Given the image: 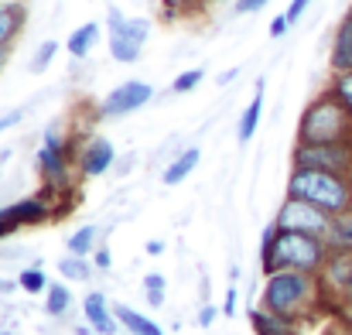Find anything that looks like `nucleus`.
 <instances>
[{"mask_svg":"<svg viewBox=\"0 0 352 335\" xmlns=\"http://www.w3.org/2000/svg\"><path fill=\"white\" fill-rule=\"evenodd\" d=\"M332 243L322 236H308V233H294V229H277L270 226L263 233V250H260V263L263 274L274 270H305V274H318L329 260Z\"/></svg>","mask_w":352,"mask_h":335,"instance_id":"1","label":"nucleus"},{"mask_svg":"<svg viewBox=\"0 0 352 335\" xmlns=\"http://www.w3.org/2000/svg\"><path fill=\"white\" fill-rule=\"evenodd\" d=\"M322 298V284L318 274H305V270H274L263 281V294H260V308L284 315L291 322H298L305 312L315 308V301Z\"/></svg>","mask_w":352,"mask_h":335,"instance_id":"2","label":"nucleus"},{"mask_svg":"<svg viewBox=\"0 0 352 335\" xmlns=\"http://www.w3.org/2000/svg\"><path fill=\"white\" fill-rule=\"evenodd\" d=\"M298 144H352V113L332 89L305 107L298 120Z\"/></svg>","mask_w":352,"mask_h":335,"instance_id":"3","label":"nucleus"},{"mask_svg":"<svg viewBox=\"0 0 352 335\" xmlns=\"http://www.w3.org/2000/svg\"><path fill=\"white\" fill-rule=\"evenodd\" d=\"M287 195L311 202L329 216H342L346 209H352V178L336 171H318V168H291Z\"/></svg>","mask_w":352,"mask_h":335,"instance_id":"4","label":"nucleus"},{"mask_svg":"<svg viewBox=\"0 0 352 335\" xmlns=\"http://www.w3.org/2000/svg\"><path fill=\"white\" fill-rule=\"evenodd\" d=\"M107 28H110V55L123 62V65H133L140 58V48L147 41V31L151 24L144 17H123L120 7H110L107 14Z\"/></svg>","mask_w":352,"mask_h":335,"instance_id":"5","label":"nucleus"},{"mask_svg":"<svg viewBox=\"0 0 352 335\" xmlns=\"http://www.w3.org/2000/svg\"><path fill=\"white\" fill-rule=\"evenodd\" d=\"M332 223H336V216H329L325 209H318L311 202L291 199V195L284 199V206L277 209V219H274L277 229H294V233H308V236H322V239L332 236Z\"/></svg>","mask_w":352,"mask_h":335,"instance_id":"6","label":"nucleus"},{"mask_svg":"<svg viewBox=\"0 0 352 335\" xmlns=\"http://www.w3.org/2000/svg\"><path fill=\"white\" fill-rule=\"evenodd\" d=\"M291 168H318L352 178V144H294Z\"/></svg>","mask_w":352,"mask_h":335,"instance_id":"7","label":"nucleus"},{"mask_svg":"<svg viewBox=\"0 0 352 335\" xmlns=\"http://www.w3.org/2000/svg\"><path fill=\"white\" fill-rule=\"evenodd\" d=\"M318 284L322 294H336L339 301H346L352 291V246H332L325 267L318 270Z\"/></svg>","mask_w":352,"mask_h":335,"instance_id":"8","label":"nucleus"},{"mask_svg":"<svg viewBox=\"0 0 352 335\" xmlns=\"http://www.w3.org/2000/svg\"><path fill=\"white\" fill-rule=\"evenodd\" d=\"M151 96H154V89L147 86V83H140V79H130V83H120L117 89L100 103V116L103 120H113V116H126V113L140 110L144 103H151Z\"/></svg>","mask_w":352,"mask_h":335,"instance_id":"9","label":"nucleus"},{"mask_svg":"<svg viewBox=\"0 0 352 335\" xmlns=\"http://www.w3.org/2000/svg\"><path fill=\"white\" fill-rule=\"evenodd\" d=\"M113 161H117V151H113V144H110L107 137H89V140L79 147V158H76L82 178H100V175H107Z\"/></svg>","mask_w":352,"mask_h":335,"instance_id":"10","label":"nucleus"},{"mask_svg":"<svg viewBox=\"0 0 352 335\" xmlns=\"http://www.w3.org/2000/svg\"><path fill=\"white\" fill-rule=\"evenodd\" d=\"M69 151H58V147H48L41 144L38 147V171L45 178V188H65L69 185Z\"/></svg>","mask_w":352,"mask_h":335,"instance_id":"11","label":"nucleus"},{"mask_svg":"<svg viewBox=\"0 0 352 335\" xmlns=\"http://www.w3.org/2000/svg\"><path fill=\"white\" fill-rule=\"evenodd\" d=\"M82 308H86L89 329L96 335H117V315H113V308L107 305V294H103V291H89Z\"/></svg>","mask_w":352,"mask_h":335,"instance_id":"12","label":"nucleus"},{"mask_svg":"<svg viewBox=\"0 0 352 335\" xmlns=\"http://www.w3.org/2000/svg\"><path fill=\"white\" fill-rule=\"evenodd\" d=\"M24 21H28L24 0H0V48H10L17 41V34L24 31Z\"/></svg>","mask_w":352,"mask_h":335,"instance_id":"13","label":"nucleus"},{"mask_svg":"<svg viewBox=\"0 0 352 335\" xmlns=\"http://www.w3.org/2000/svg\"><path fill=\"white\" fill-rule=\"evenodd\" d=\"M7 216L21 226V229H24V226H41L52 219V206H48L45 195H31V199H21V202L7 206Z\"/></svg>","mask_w":352,"mask_h":335,"instance_id":"14","label":"nucleus"},{"mask_svg":"<svg viewBox=\"0 0 352 335\" xmlns=\"http://www.w3.org/2000/svg\"><path fill=\"white\" fill-rule=\"evenodd\" d=\"M250 325L253 335H298V322L284 318V315H274L267 308H250Z\"/></svg>","mask_w":352,"mask_h":335,"instance_id":"15","label":"nucleus"},{"mask_svg":"<svg viewBox=\"0 0 352 335\" xmlns=\"http://www.w3.org/2000/svg\"><path fill=\"white\" fill-rule=\"evenodd\" d=\"M329 62H332V72H336V76H339V72H352V10L342 17V24H339V31H336Z\"/></svg>","mask_w":352,"mask_h":335,"instance_id":"16","label":"nucleus"},{"mask_svg":"<svg viewBox=\"0 0 352 335\" xmlns=\"http://www.w3.org/2000/svg\"><path fill=\"white\" fill-rule=\"evenodd\" d=\"M263 79L256 83V93H253V103L243 110L239 116V130H236V137H239V144H250L253 140V133H256V127H260V113H263Z\"/></svg>","mask_w":352,"mask_h":335,"instance_id":"17","label":"nucleus"},{"mask_svg":"<svg viewBox=\"0 0 352 335\" xmlns=\"http://www.w3.org/2000/svg\"><path fill=\"white\" fill-rule=\"evenodd\" d=\"M100 41V24L96 21H89V24H79L72 34H69V41H65V48H69V55L72 58H86L89 52H93V45Z\"/></svg>","mask_w":352,"mask_h":335,"instance_id":"18","label":"nucleus"},{"mask_svg":"<svg viewBox=\"0 0 352 335\" xmlns=\"http://www.w3.org/2000/svg\"><path fill=\"white\" fill-rule=\"evenodd\" d=\"M199 158H202V151L199 147H188V151H182L168 168H164V175H161V182L164 185H178V182H185L192 171H195V164H199Z\"/></svg>","mask_w":352,"mask_h":335,"instance_id":"19","label":"nucleus"},{"mask_svg":"<svg viewBox=\"0 0 352 335\" xmlns=\"http://www.w3.org/2000/svg\"><path fill=\"white\" fill-rule=\"evenodd\" d=\"M113 315H117L120 325L126 329V335H164L147 315H140V312H133V308H126V305H117Z\"/></svg>","mask_w":352,"mask_h":335,"instance_id":"20","label":"nucleus"},{"mask_svg":"<svg viewBox=\"0 0 352 335\" xmlns=\"http://www.w3.org/2000/svg\"><path fill=\"white\" fill-rule=\"evenodd\" d=\"M69 305H72L69 284H48V291H45V312H48L52 318H58V315L69 312Z\"/></svg>","mask_w":352,"mask_h":335,"instance_id":"21","label":"nucleus"},{"mask_svg":"<svg viewBox=\"0 0 352 335\" xmlns=\"http://www.w3.org/2000/svg\"><path fill=\"white\" fill-rule=\"evenodd\" d=\"M96 226H82V229H76L72 236H69V253L72 257H89V253H96Z\"/></svg>","mask_w":352,"mask_h":335,"instance_id":"22","label":"nucleus"},{"mask_svg":"<svg viewBox=\"0 0 352 335\" xmlns=\"http://www.w3.org/2000/svg\"><path fill=\"white\" fill-rule=\"evenodd\" d=\"M58 274L65 277V281H89V274H93V263H89V257H62L58 260Z\"/></svg>","mask_w":352,"mask_h":335,"instance_id":"23","label":"nucleus"},{"mask_svg":"<svg viewBox=\"0 0 352 335\" xmlns=\"http://www.w3.org/2000/svg\"><path fill=\"white\" fill-rule=\"evenodd\" d=\"M161 3V14L168 17V21H182V17H192V14H199L206 3L202 0H157Z\"/></svg>","mask_w":352,"mask_h":335,"instance_id":"24","label":"nucleus"},{"mask_svg":"<svg viewBox=\"0 0 352 335\" xmlns=\"http://www.w3.org/2000/svg\"><path fill=\"white\" fill-rule=\"evenodd\" d=\"M17 288L28 291V294H41V291H48V277H45L41 267H24L21 277H17Z\"/></svg>","mask_w":352,"mask_h":335,"instance_id":"25","label":"nucleus"},{"mask_svg":"<svg viewBox=\"0 0 352 335\" xmlns=\"http://www.w3.org/2000/svg\"><path fill=\"white\" fill-rule=\"evenodd\" d=\"M329 243H332V246H352V209H346L342 216H336Z\"/></svg>","mask_w":352,"mask_h":335,"instance_id":"26","label":"nucleus"},{"mask_svg":"<svg viewBox=\"0 0 352 335\" xmlns=\"http://www.w3.org/2000/svg\"><path fill=\"white\" fill-rule=\"evenodd\" d=\"M55 55H58V41H45V45L34 52V58H31V72H45Z\"/></svg>","mask_w":352,"mask_h":335,"instance_id":"27","label":"nucleus"},{"mask_svg":"<svg viewBox=\"0 0 352 335\" xmlns=\"http://www.w3.org/2000/svg\"><path fill=\"white\" fill-rule=\"evenodd\" d=\"M144 291H147V301H151L154 308L164 305V277H161V274H147V277H144Z\"/></svg>","mask_w":352,"mask_h":335,"instance_id":"28","label":"nucleus"},{"mask_svg":"<svg viewBox=\"0 0 352 335\" xmlns=\"http://www.w3.org/2000/svg\"><path fill=\"white\" fill-rule=\"evenodd\" d=\"M346 107H349V113H352V72H339L336 79H332V86H329Z\"/></svg>","mask_w":352,"mask_h":335,"instance_id":"29","label":"nucleus"},{"mask_svg":"<svg viewBox=\"0 0 352 335\" xmlns=\"http://www.w3.org/2000/svg\"><path fill=\"white\" fill-rule=\"evenodd\" d=\"M202 76H206L202 69H188V72H182V76L171 83V93H192V89L202 83Z\"/></svg>","mask_w":352,"mask_h":335,"instance_id":"30","label":"nucleus"},{"mask_svg":"<svg viewBox=\"0 0 352 335\" xmlns=\"http://www.w3.org/2000/svg\"><path fill=\"white\" fill-rule=\"evenodd\" d=\"M287 28H291L287 14H277V17L270 21V38H284V34H287Z\"/></svg>","mask_w":352,"mask_h":335,"instance_id":"31","label":"nucleus"},{"mask_svg":"<svg viewBox=\"0 0 352 335\" xmlns=\"http://www.w3.org/2000/svg\"><path fill=\"white\" fill-rule=\"evenodd\" d=\"M270 0H236V14H256L260 7H267Z\"/></svg>","mask_w":352,"mask_h":335,"instance_id":"32","label":"nucleus"},{"mask_svg":"<svg viewBox=\"0 0 352 335\" xmlns=\"http://www.w3.org/2000/svg\"><path fill=\"white\" fill-rule=\"evenodd\" d=\"M17 229H21V226H17V223H14V219H10V216H7V209H0V239H7V236H14Z\"/></svg>","mask_w":352,"mask_h":335,"instance_id":"33","label":"nucleus"},{"mask_svg":"<svg viewBox=\"0 0 352 335\" xmlns=\"http://www.w3.org/2000/svg\"><path fill=\"white\" fill-rule=\"evenodd\" d=\"M308 3H311V0H291V7H287V21L294 24V21H298V17L308 10Z\"/></svg>","mask_w":352,"mask_h":335,"instance_id":"34","label":"nucleus"},{"mask_svg":"<svg viewBox=\"0 0 352 335\" xmlns=\"http://www.w3.org/2000/svg\"><path fill=\"white\" fill-rule=\"evenodd\" d=\"M93 263H96L100 270H110V263H113V260H110V250H107V246H100V250L93 253Z\"/></svg>","mask_w":352,"mask_h":335,"instance_id":"35","label":"nucleus"},{"mask_svg":"<svg viewBox=\"0 0 352 335\" xmlns=\"http://www.w3.org/2000/svg\"><path fill=\"white\" fill-rule=\"evenodd\" d=\"M21 116H24V110H10L7 116H0V133H3V130H10L14 123H21Z\"/></svg>","mask_w":352,"mask_h":335,"instance_id":"36","label":"nucleus"},{"mask_svg":"<svg viewBox=\"0 0 352 335\" xmlns=\"http://www.w3.org/2000/svg\"><path fill=\"white\" fill-rule=\"evenodd\" d=\"M212 322H216V308H212V305H206V308H202V315H199V325H202V329H209Z\"/></svg>","mask_w":352,"mask_h":335,"instance_id":"37","label":"nucleus"},{"mask_svg":"<svg viewBox=\"0 0 352 335\" xmlns=\"http://www.w3.org/2000/svg\"><path fill=\"white\" fill-rule=\"evenodd\" d=\"M223 312H226V318H230V315L236 312V291H233V288L226 291V305H223Z\"/></svg>","mask_w":352,"mask_h":335,"instance_id":"38","label":"nucleus"},{"mask_svg":"<svg viewBox=\"0 0 352 335\" xmlns=\"http://www.w3.org/2000/svg\"><path fill=\"white\" fill-rule=\"evenodd\" d=\"M147 253H151V257L164 253V243H161V239H151V243H147Z\"/></svg>","mask_w":352,"mask_h":335,"instance_id":"39","label":"nucleus"},{"mask_svg":"<svg viewBox=\"0 0 352 335\" xmlns=\"http://www.w3.org/2000/svg\"><path fill=\"white\" fill-rule=\"evenodd\" d=\"M332 335H352V318H342V325H339Z\"/></svg>","mask_w":352,"mask_h":335,"instance_id":"40","label":"nucleus"},{"mask_svg":"<svg viewBox=\"0 0 352 335\" xmlns=\"http://www.w3.org/2000/svg\"><path fill=\"white\" fill-rule=\"evenodd\" d=\"M236 76H239V69H230V72H223V76H219V86H226V83H233Z\"/></svg>","mask_w":352,"mask_h":335,"instance_id":"41","label":"nucleus"},{"mask_svg":"<svg viewBox=\"0 0 352 335\" xmlns=\"http://www.w3.org/2000/svg\"><path fill=\"white\" fill-rule=\"evenodd\" d=\"M7 55H10V48H0V72H3V65H7Z\"/></svg>","mask_w":352,"mask_h":335,"instance_id":"42","label":"nucleus"},{"mask_svg":"<svg viewBox=\"0 0 352 335\" xmlns=\"http://www.w3.org/2000/svg\"><path fill=\"white\" fill-rule=\"evenodd\" d=\"M202 3H206V7H212V3H226V0H202Z\"/></svg>","mask_w":352,"mask_h":335,"instance_id":"43","label":"nucleus"},{"mask_svg":"<svg viewBox=\"0 0 352 335\" xmlns=\"http://www.w3.org/2000/svg\"><path fill=\"white\" fill-rule=\"evenodd\" d=\"M342 305H346V308H352V291L346 294V301H342Z\"/></svg>","mask_w":352,"mask_h":335,"instance_id":"44","label":"nucleus"}]
</instances>
